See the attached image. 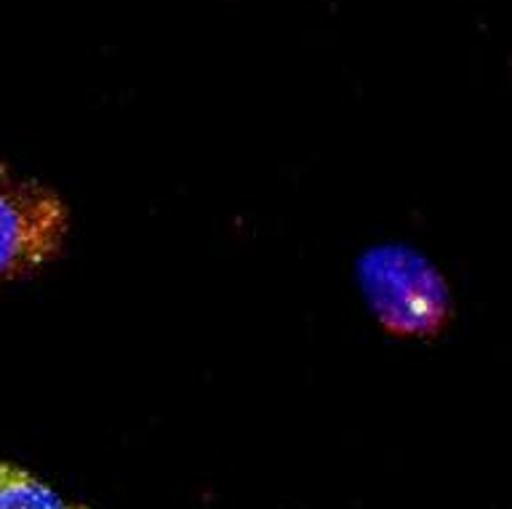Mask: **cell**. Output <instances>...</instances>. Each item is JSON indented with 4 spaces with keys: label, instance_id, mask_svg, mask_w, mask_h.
Segmentation results:
<instances>
[{
    "label": "cell",
    "instance_id": "cell-1",
    "mask_svg": "<svg viewBox=\"0 0 512 509\" xmlns=\"http://www.w3.org/2000/svg\"><path fill=\"white\" fill-rule=\"evenodd\" d=\"M368 310L390 336L432 339L454 318L446 275L424 254L400 243L368 248L358 262Z\"/></svg>",
    "mask_w": 512,
    "mask_h": 509
},
{
    "label": "cell",
    "instance_id": "cell-2",
    "mask_svg": "<svg viewBox=\"0 0 512 509\" xmlns=\"http://www.w3.org/2000/svg\"><path fill=\"white\" fill-rule=\"evenodd\" d=\"M70 232L72 211L62 192L0 160V288L59 262Z\"/></svg>",
    "mask_w": 512,
    "mask_h": 509
},
{
    "label": "cell",
    "instance_id": "cell-3",
    "mask_svg": "<svg viewBox=\"0 0 512 509\" xmlns=\"http://www.w3.org/2000/svg\"><path fill=\"white\" fill-rule=\"evenodd\" d=\"M0 509H94L56 491L38 472L11 459H0Z\"/></svg>",
    "mask_w": 512,
    "mask_h": 509
}]
</instances>
